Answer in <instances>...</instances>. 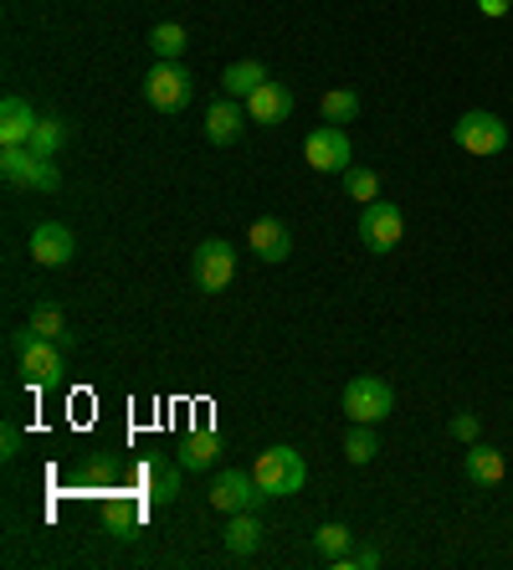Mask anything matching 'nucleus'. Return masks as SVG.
I'll list each match as a JSON object with an SVG mask.
<instances>
[{
    "instance_id": "24",
    "label": "nucleus",
    "mask_w": 513,
    "mask_h": 570,
    "mask_svg": "<svg viewBox=\"0 0 513 570\" xmlns=\"http://www.w3.org/2000/svg\"><path fill=\"white\" fill-rule=\"evenodd\" d=\"M375 452H381V438H375V426L369 422H349V432H344V458L355 468L375 463Z\"/></svg>"
},
{
    "instance_id": "8",
    "label": "nucleus",
    "mask_w": 513,
    "mask_h": 570,
    "mask_svg": "<svg viewBox=\"0 0 513 570\" xmlns=\"http://www.w3.org/2000/svg\"><path fill=\"white\" fill-rule=\"evenodd\" d=\"M303 159H308L318 175H344L349 170V165H355V145H349L344 124H324V129L308 134V139H303Z\"/></svg>"
},
{
    "instance_id": "2",
    "label": "nucleus",
    "mask_w": 513,
    "mask_h": 570,
    "mask_svg": "<svg viewBox=\"0 0 513 570\" xmlns=\"http://www.w3.org/2000/svg\"><path fill=\"white\" fill-rule=\"evenodd\" d=\"M251 478H257V489L267 493V499H288V493H298L303 483H308V463H303L298 448H267L257 452V463H251Z\"/></svg>"
},
{
    "instance_id": "28",
    "label": "nucleus",
    "mask_w": 513,
    "mask_h": 570,
    "mask_svg": "<svg viewBox=\"0 0 513 570\" xmlns=\"http://www.w3.org/2000/svg\"><path fill=\"white\" fill-rule=\"evenodd\" d=\"M31 334H41V340H72V330H67V314L62 304H37L31 308Z\"/></svg>"
},
{
    "instance_id": "29",
    "label": "nucleus",
    "mask_w": 513,
    "mask_h": 570,
    "mask_svg": "<svg viewBox=\"0 0 513 570\" xmlns=\"http://www.w3.org/2000/svg\"><path fill=\"white\" fill-rule=\"evenodd\" d=\"M334 570H375L381 566V550H369V544H359V550H344L339 560H329Z\"/></svg>"
},
{
    "instance_id": "14",
    "label": "nucleus",
    "mask_w": 513,
    "mask_h": 570,
    "mask_svg": "<svg viewBox=\"0 0 513 570\" xmlns=\"http://www.w3.org/2000/svg\"><path fill=\"white\" fill-rule=\"evenodd\" d=\"M145 493L139 489H124V493H114L103 504V524H108V534H119V540H134V534L145 530Z\"/></svg>"
},
{
    "instance_id": "17",
    "label": "nucleus",
    "mask_w": 513,
    "mask_h": 570,
    "mask_svg": "<svg viewBox=\"0 0 513 570\" xmlns=\"http://www.w3.org/2000/svg\"><path fill=\"white\" fill-rule=\"evenodd\" d=\"M37 114L21 94H6L0 98V149L6 145H31V134H37Z\"/></svg>"
},
{
    "instance_id": "5",
    "label": "nucleus",
    "mask_w": 513,
    "mask_h": 570,
    "mask_svg": "<svg viewBox=\"0 0 513 570\" xmlns=\"http://www.w3.org/2000/svg\"><path fill=\"white\" fill-rule=\"evenodd\" d=\"M196 94V78H190V67L185 62H155L145 78V104L155 114H180Z\"/></svg>"
},
{
    "instance_id": "4",
    "label": "nucleus",
    "mask_w": 513,
    "mask_h": 570,
    "mask_svg": "<svg viewBox=\"0 0 513 570\" xmlns=\"http://www.w3.org/2000/svg\"><path fill=\"white\" fill-rule=\"evenodd\" d=\"M395 412V385L385 375H355V381L344 385V416L349 422H385Z\"/></svg>"
},
{
    "instance_id": "15",
    "label": "nucleus",
    "mask_w": 513,
    "mask_h": 570,
    "mask_svg": "<svg viewBox=\"0 0 513 570\" xmlns=\"http://www.w3.org/2000/svg\"><path fill=\"white\" fill-rule=\"evenodd\" d=\"M462 473H467V483H473V489H499L503 478H509V463H503L499 448H487V442H467Z\"/></svg>"
},
{
    "instance_id": "21",
    "label": "nucleus",
    "mask_w": 513,
    "mask_h": 570,
    "mask_svg": "<svg viewBox=\"0 0 513 570\" xmlns=\"http://www.w3.org/2000/svg\"><path fill=\"white\" fill-rule=\"evenodd\" d=\"M273 78V72H267L263 62H257V57H241V62H231L221 72V94L226 98H237V104H247L251 94H257V88H263V82Z\"/></svg>"
},
{
    "instance_id": "16",
    "label": "nucleus",
    "mask_w": 513,
    "mask_h": 570,
    "mask_svg": "<svg viewBox=\"0 0 513 570\" xmlns=\"http://www.w3.org/2000/svg\"><path fill=\"white\" fill-rule=\"evenodd\" d=\"M247 124H251L247 104H237V98H216V104L206 108V139H211V145H237Z\"/></svg>"
},
{
    "instance_id": "27",
    "label": "nucleus",
    "mask_w": 513,
    "mask_h": 570,
    "mask_svg": "<svg viewBox=\"0 0 513 570\" xmlns=\"http://www.w3.org/2000/svg\"><path fill=\"white\" fill-rule=\"evenodd\" d=\"M344 196L355 200V206L381 200V175L369 170V165H349V170H344Z\"/></svg>"
},
{
    "instance_id": "10",
    "label": "nucleus",
    "mask_w": 513,
    "mask_h": 570,
    "mask_svg": "<svg viewBox=\"0 0 513 570\" xmlns=\"http://www.w3.org/2000/svg\"><path fill=\"white\" fill-rule=\"evenodd\" d=\"M401 237H406V216H401V206H391V200H369L365 212H359V242H365L369 253H395Z\"/></svg>"
},
{
    "instance_id": "13",
    "label": "nucleus",
    "mask_w": 513,
    "mask_h": 570,
    "mask_svg": "<svg viewBox=\"0 0 513 570\" xmlns=\"http://www.w3.org/2000/svg\"><path fill=\"white\" fill-rule=\"evenodd\" d=\"M247 247H251V257L257 263H288L293 257V232H288V222H277V216H257L251 222V232H247Z\"/></svg>"
},
{
    "instance_id": "26",
    "label": "nucleus",
    "mask_w": 513,
    "mask_h": 570,
    "mask_svg": "<svg viewBox=\"0 0 513 570\" xmlns=\"http://www.w3.org/2000/svg\"><path fill=\"white\" fill-rule=\"evenodd\" d=\"M318 114H324V124H355L359 119V94H349V88H329V94L318 98Z\"/></svg>"
},
{
    "instance_id": "12",
    "label": "nucleus",
    "mask_w": 513,
    "mask_h": 570,
    "mask_svg": "<svg viewBox=\"0 0 513 570\" xmlns=\"http://www.w3.org/2000/svg\"><path fill=\"white\" fill-rule=\"evenodd\" d=\"M180 463H165V458H145L134 463V489L145 493L149 504H175L180 499Z\"/></svg>"
},
{
    "instance_id": "20",
    "label": "nucleus",
    "mask_w": 513,
    "mask_h": 570,
    "mask_svg": "<svg viewBox=\"0 0 513 570\" xmlns=\"http://www.w3.org/2000/svg\"><path fill=\"white\" fill-rule=\"evenodd\" d=\"M216 458H221V438L216 432H185L180 448H175V463L185 473H206V468H216Z\"/></svg>"
},
{
    "instance_id": "18",
    "label": "nucleus",
    "mask_w": 513,
    "mask_h": 570,
    "mask_svg": "<svg viewBox=\"0 0 513 570\" xmlns=\"http://www.w3.org/2000/svg\"><path fill=\"white\" fill-rule=\"evenodd\" d=\"M293 114V88L288 82H277V78H267L257 94L247 98V119L251 124H283Z\"/></svg>"
},
{
    "instance_id": "23",
    "label": "nucleus",
    "mask_w": 513,
    "mask_h": 570,
    "mask_svg": "<svg viewBox=\"0 0 513 570\" xmlns=\"http://www.w3.org/2000/svg\"><path fill=\"white\" fill-rule=\"evenodd\" d=\"M185 47H190V37H185L180 21H159V27L149 31V52H155V62H180Z\"/></svg>"
},
{
    "instance_id": "31",
    "label": "nucleus",
    "mask_w": 513,
    "mask_h": 570,
    "mask_svg": "<svg viewBox=\"0 0 513 570\" xmlns=\"http://www.w3.org/2000/svg\"><path fill=\"white\" fill-rule=\"evenodd\" d=\"M452 438H457V442H477V416L473 412H457V416H452Z\"/></svg>"
},
{
    "instance_id": "11",
    "label": "nucleus",
    "mask_w": 513,
    "mask_h": 570,
    "mask_svg": "<svg viewBox=\"0 0 513 570\" xmlns=\"http://www.w3.org/2000/svg\"><path fill=\"white\" fill-rule=\"evenodd\" d=\"M78 257V237L62 222H37L31 226V263L37 267H67Z\"/></svg>"
},
{
    "instance_id": "6",
    "label": "nucleus",
    "mask_w": 513,
    "mask_h": 570,
    "mask_svg": "<svg viewBox=\"0 0 513 570\" xmlns=\"http://www.w3.org/2000/svg\"><path fill=\"white\" fill-rule=\"evenodd\" d=\"M452 139H457L467 155L487 159V155H503L509 149V124L499 114H487V108H467L457 124H452Z\"/></svg>"
},
{
    "instance_id": "30",
    "label": "nucleus",
    "mask_w": 513,
    "mask_h": 570,
    "mask_svg": "<svg viewBox=\"0 0 513 570\" xmlns=\"http://www.w3.org/2000/svg\"><path fill=\"white\" fill-rule=\"evenodd\" d=\"M114 478H119V468L108 463V458H92V463L82 468V489H108Z\"/></svg>"
},
{
    "instance_id": "1",
    "label": "nucleus",
    "mask_w": 513,
    "mask_h": 570,
    "mask_svg": "<svg viewBox=\"0 0 513 570\" xmlns=\"http://www.w3.org/2000/svg\"><path fill=\"white\" fill-rule=\"evenodd\" d=\"M11 350L16 360H21V381L27 385H57L67 371V350L62 340H41V334H31V324L21 334H11Z\"/></svg>"
},
{
    "instance_id": "32",
    "label": "nucleus",
    "mask_w": 513,
    "mask_h": 570,
    "mask_svg": "<svg viewBox=\"0 0 513 570\" xmlns=\"http://www.w3.org/2000/svg\"><path fill=\"white\" fill-rule=\"evenodd\" d=\"M0 458H6V463H11V458H21V432H16L11 422L0 426Z\"/></svg>"
},
{
    "instance_id": "3",
    "label": "nucleus",
    "mask_w": 513,
    "mask_h": 570,
    "mask_svg": "<svg viewBox=\"0 0 513 570\" xmlns=\"http://www.w3.org/2000/svg\"><path fill=\"white\" fill-rule=\"evenodd\" d=\"M0 175H6V186L41 190V196H57V190H62V170H57V159H37L27 145L0 149Z\"/></svg>"
},
{
    "instance_id": "25",
    "label": "nucleus",
    "mask_w": 513,
    "mask_h": 570,
    "mask_svg": "<svg viewBox=\"0 0 513 570\" xmlns=\"http://www.w3.org/2000/svg\"><path fill=\"white\" fill-rule=\"evenodd\" d=\"M314 550L324 560H339L344 550H355V530H349V524H339V519H329V524H318V530H314Z\"/></svg>"
},
{
    "instance_id": "33",
    "label": "nucleus",
    "mask_w": 513,
    "mask_h": 570,
    "mask_svg": "<svg viewBox=\"0 0 513 570\" xmlns=\"http://www.w3.org/2000/svg\"><path fill=\"white\" fill-rule=\"evenodd\" d=\"M477 11L499 21V16H509V11H513V0H477Z\"/></svg>"
},
{
    "instance_id": "22",
    "label": "nucleus",
    "mask_w": 513,
    "mask_h": 570,
    "mask_svg": "<svg viewBox=\"0 0 513 570\" xmlns=\"http://www.w3.org/2000/svg\"><path fill=\"white\" fill-rule=\"evenodd\" d=\"M67 139H72V124H67V119H41L27 149H31L37 159H57V155L67 149Z\"/></svg>"
},
{
    "instance_id": "19",
    "label": "nucleus",
    "mask_w": 513,
    "mask_h": 570,
    "mask_svg": "<svg viewBox=\"0 0 513 570\" xmlns=\"http://www.w3.org/2000/svg\"><path fill=\"white\" fill-rule=\"evenodd\" d=\"M263 519H257V509H241V514H226V550L237 560H247V556H257L263 550Z\"/></svg>"
},
{
    "instance_id": "7",
    "label": "nucleus",
    "mask_w": 513,
    "mask_h": 570,
    "mask_svg": "<svg viewBox=\"0 0 513 570\" xmlns=\"http://www.w3.org/2000/svg\"><path fill=\"white\" fill-rule=\"evenodd\" d=\"M190 278H196L200 293H226L231 278H237V247L226 237H206L190 257Z\"/></svg>"
},
{
    "instance_id": "9",
    "label": "nucleus",
    "mask_w": 513,
    "mask_h": 570,
    "mask_svg": "<svg viewBox=\"0 0 513 570\" xmlns=\"http://www.w3.org/2000/svg\"><path fill=\"white\" fill-rule=\"evenodd\" d=\"M263 504L267 493L257 489L251 468H221L211 478V509H221V514H241V509H263Z\"/></svg>"
}]
</instances>
